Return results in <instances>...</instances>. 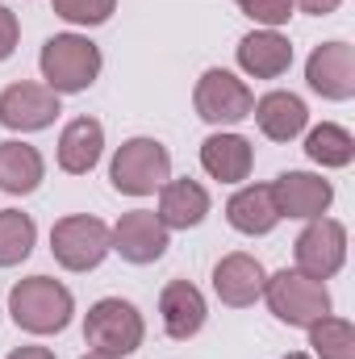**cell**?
Returning <instances> with one entry per match:
<instances>
[{
	"label": "cell",
	"mask_w": 355,
	"mask_h": 359,
	"mask_svg": "<svg viewBox=\"0 0 355 359\" xmlns=\"http://www.w3.org/2000/svg\"><path fill=\"white\" fill-rule=\"evenodd\" d=\"M226 222L247 234V238H264L280 226L276 201H272V184H239L234 196L226 201Z\"/></svg>",
	"instance_id": "19"
},
{
	"label": "cell",
	"mask_w": 355,
	"mask_h": 359,
	"mask_svg": "<svg viewBox=\"0 0 355 359\" xmlns=\"http://www.w3.org/2000/svg\"><path fill=\"white\" fill-rule=\"evenodd\" d=\"M51 4H55V17H63L67 25H80V29L105 25L117 13V0H51Z\"/></svg>",
	"instance_id": "25"
},
{
	"label": "cell",
	"mask_w": 355,
	"mask_h": 359,
	"mask_svg": "<svg viewBox=\"0 0 355 359\" xmlns=\"http://www.w3.org/2000/svg\"><path fill=\"white\" fill-rule=\"evenodd\" d=\"M272 201H276L280 222L284 217L314 222V217H326V209L335 201V184L322 180L318 172H280L272 180Z\"/></svg>",
	"instance_id": "12"
},
{
	"label": "cell",
	"mask_w": 355,
	"mask_h": 359,
	"mask_svg": "<svg viewBox=\"0 0 355 359\" xmlns=\"http://www.w3.org/2000/svg\"><path fill=\"white\" fill-rule=\"evenodd\" d=\"M305 334L314 359H355V326L339 313L318 318L314 326H305Z\"/></svg>",
	"instance_id": "23"
},
{
	"label": "cell",
	"mask_w": 355,
	"mask_h": 359,
	"mask_svg": "<svg viewBox=\"0 0 355 359\" xmlns=\"http://www.w3.org/2000/svg\"><path fill=\"white\" fill-rule=\"evenodd\" d=\"M339 4H343V0H293V8H301V13H309V17H330Z\"/></svg>",
	"instance_id": "28"
},
{
	"label": "cell",
	"mask_w": 355,
	"mask_h": 359,
	"mask_svg": "<svg viewBox=\"0 0 355 359\" xmlns=\"http://www.w3.org/2000/svg\"><path fill=\"white\" fill-rule=\"evenodd\" d=\"M251 117L260 126V134L272 142H293L309 130V104L288 88H272L251 104Z\"/></svg>",
	"instance_id": "17"
},
{
	"label": "cell",
	"mask_w": 355,
	"mask_h": 359,
	"mask_svg": "<svg viewBox=\"0 0 355 359\" xmlns=\"http://www.w3.org/2000/svg\"><path fill=\"white\" fill-rule=\"evenodd\" d=\"M100 67H105V55L100 46L92 42L88 34H55L42 42V55H38V72H42V84L59 96H76V92H88L100 80Z\"/></svg>",
	"instance_id": "2"
},
{
	"label": "cell",
	"mask_w": 355,
	"mask_h": 359,
	"mask_svg": "<svg viewBox=\"0 0 355 359\" xmlns=\"http://www.w3.org/2000/svg\"><path fill=\"white\" fill-rule=\"evenodd\" d=\"M159 209H155V217L168 226V230H192V226H201L205 217H209V188L201 184V180H168L159 192Z\"/></svg>",
	"instance_id": "20"
},
{
	"label": "cell",
	"mask_w": 355,
	"mask_h": 359,
	"mask_svg": "<svg viewBox=\"0 0 355 359\" xmlns=\"http://www.w3.org/2000/svg\"><path fill=\"white\" fill-rule=\"evenodd\" d=\"M159 322L168 330V339L176 343H188L205 330L209 322V301L205 292L192 284V280H168L163 292H159Z\"/></svg>",
	"instance_id": "14"
},
{
	"label": "cell",
	"mask_w": 355,
	"mask_h": 359,
	"mask_svg": "<svg viewBox=\"0 0 355 359\" xmlns=\"http://www.w3.org/2000/svg\"><path fill=\"white\" fill-rule=\"evenodd\" d=\"M80 359H113V355H100V351H88V355H80Z\"/></svg>",
	"instance_id": "31"
},
{
	"label": "cell",
	"mask_w": 355,
	"mask_h": 359,
	"mask_svg": "<svg viewBox=\"0 0 355 359\" xmlns=\"http://www.w3.org/2000/svg\"><path fill=\"white\" fill-rule=\"evenodd\" d=\"M201 168L217 184H243L255 168V147H251V138H243L234 130H213L201 142Z\"/></svg>",
	"instance_id": "16"
},
{
	"label": "cell",
	"mask_w": 355,
	"mask_h": 359,
	"mask_svg": "<svg viewBox=\"0 0 355 359\" xmlns=\"http://www.w3.org/2000/svg\"><path fill=\"white\" fill-rule=\"evenodd\" d=\"M280 359H314L309 351H288V355H280Z\"/></svg>",
	"instance_id": "30"
},
{
	"label": "cell",
	"mask_w": 355,
	"mask_h": 359,
	"mask_svg": "<svg viewBox=\"0 0 355 359\" xmlns=\"http://www.w3.org/2000/svg\"><path fill=\"white\" fill-rule=\"evenodd\" d=\"M42 180H46V159L38 147H29L21 138L0 142V192L29 196V192H38Z\"/></svg>",
	"instance_id": "21"
},
{
	"label": "cell",
	"mask_w": 355,
	"mask_h": 359,
	"mask_svg": "<svg viewBox=\"0 0 355 359\" xmlns=\"http://www.w3.org/2000/svg\"><path fill=\"white\" fill-rule=\"evenodd\" d=\"M305 84L322 100H351L355 96V46L351 42H322L305 59Z\"/></svg>",
	"instance_id": "11"
},
{
	"label": "cell",
	"mask_w": 355,
	"mask_h": 359,
	"mask_svg": "<svg viewBox=\"0 0 355 359\" xmlns=\"http://www.w3.org/2000/svg\"><path fill=\"white\" fill-rule=\"evenodd\" d=\"M293 268L305 271L309 280H330V276H339L343 264H347V226L343 222H335V217H314V222H305V230L297 234V243H293Z\"/></svg>",
	"instance_id": "8"
},
{
	"label": "cell",
	"mask_w": 355,
	"mask_h": 359,
	"mask_svg": "<svg viewBox=\"0 0 355 359\" xmlns=\"http://www.w3.org/2000/svg\"><path fill=\"white\" fill-rule=\"evenodd\" d=\"M38 226L21 209H0V268H17L34 255Z\"/></svg>",
	"instance_id": "24"
},
{
	"label": "cell",
	"mask_w": 355,
	"mask_h": 359,
	"mask_svg": "<svg viewBox=\"0 0 355 359\" xmlns=\"http://www.w3.org/2000/svg\"><path fill=\"white\" fill-rule=\"evenodd\" d=\"M59 113H63V96L51 92L46 84H38V80H17L0 92V126L13 134L51 130Z\"/></svg>",
	"instance_id": "10"
},
{
	"label": "cell",
	"mask_w": 355,
	"mask_h": 359,
	"mask_svg": "<svg viewBox=\"0 0 355 359\" xmlns=\"http://www.w3.org/2000/svg\"><path fill=\"white\" fill-rule=\"evenodd\" d=\"M260 301H267V309L280 326H293V330H305L330 313V288L297 268H280L276 276H267Z\"/></svg>",
	"instance_id": "5"
},
{
	"label": "cell",
	"mask_w": 355,
	"mask_h": 359,
	"mask_svg": "<svg viewBox=\"0 0 355 359\" xmlns=\"http://www.w3.org/2000/svg\"><path fill=\"white\" fill-rule=\"evenodd\" d=\"M234 59H239V72L251 80H280L293 67V42L280 29H251L239 38Z\"/></svg>",
	"instance_id": "15"
},
{
	"label": "cell",
	"mask_w": 355,
	"mask_h": 359,
	"mask_svg": "<svg viewBox=\"0 0 355 359\" xmlns=\"http://www.w3.org/2000/svg\"><path fill=\"white\" fill-rule=\"evenodd\" d=\"M8 318L17 330H25L34 339L63 334L76 318V297L55 276H25L8 288Z\"/></svg>",
	"instance_id": "1"
},
{
	"label": "cell",
	"mask_w": 355,
	"mask_h": 359,
	"mask_svg": "<svg viewBox=\"0 0 355 359\" xmlns=\"http://www.w3.org/2000/svg\"><path fill=\"white\" fill-rule=\"evenodd\" d=\"M4 359H55V351H51V347H38V343H25V347L8 351Z\"/></svg>",
	"instance_id": "29"
},
{
	"label": "cell",
	"mask_w": 355,
	"mask_h": 359,
	"mask_svg": "<svg viewBox=\"0 0 355 359\" xmlns=\"http://www.w3.org/2000/svg\"><path fill=\"white\" fill-rule=\"evenodd\" d=\"M251 104H255L251 84L239 80V76L226 72V67L201 72V80H196V88H192V109H196V117L209 121V126H217V130H230V126L247 121V117H251Z\"/></svg>",
	"instance_id": "7"
},
{
	"label": "cell",
	"mask_w": 355,
	"mask_h": 359,
	"mask_svg": "<svg viewBox=\"0 0 355 359\" xmlns=\"http://www.w3.org/2000/svg\"><path fill=\"white\" fill-rule=\"evenodd\" d=\"M264 284H267V271L255 255L247 251H230L213 264V297L230 309H247L264 297Z\"/></svg>",
	"instance_id": "13"
},
{
	"label": "cell",
	"mask_w": 355,
	"mask_h": 359,
	"mask_svg": "<svg viewBox=\"0 0 355 359\" xmlns=\"http://www.w3.org/2000/svg\"><path fill=\"white\" fill-rule=\"evenodd\" d=\"M51 255L63 271H92L100 268L113 247H109V222L96 213H67L51 226Z\"/></svg>",
	"instance_id": "6"
},
{
	"label": "cell",
	"mask_w": 355,
	"mask_h": 359,
	"mask_svg": "<svg viewBox=\"0 0 355 359\" xmlns=\"http://www.w3.org/2000/svg\"><path fill=\"white\" fill-rule=\"evenodd\" d=\"M109 247L134 264V268H147V264H159L172 247V230L155 217V209H130L121 213L113 226H109Z\"/></svg>",
	"instance_id": "9"
},
{
	"label": "cell",
	"mask_w": 355,
	"mask_h": 359,
	"mask_svg": "<svg viewBox=\"0 0 355 359\" xmlns=\"http://www.w3.org/2000/svg\"><path fill=\"white\" fill-rule=\"evenodd\" d=\"M305 155L309 163L326 168V172H339V168H351L355 163V134L339 121H322L314 130H305Z\"/></svg>",
	"instance_id": "22"
},
{
	"label": "cell",
	"mask_w": 355,
	"mask_h": 359,
	"mask_svg": "<svg viewBox=\"0 0 355 359\" xmlns=\"http://www.w3.org/2000/svg\"><path fill=\"white\" fill-rule=\"evenodd\" d=\"M105 155V126L96 117H72L59 134V147H55V159H59V172L67 176H88L92 168L100 163Z\"/></svg>",
	"instance_id": "18"
},
{
	"label": "cell",
	"mask_w": 355,
	"mask_h": 359,
	"mask_svg": "<svg viewBox=\"0 0 355 359\" xmlns=\"http://www.w3.org/2000/svg\"><path fill=\"white\" fill-rule=\"evenodd\" d=\"M239 4V13L243 17H251L255 21V29H280V25H288L293 21V0H234Z\"/></svg>",
	"instance_id": "26"
},
{
	"label": "cell",
	"mask_w": 355,
	"mask_h": 359,
	"mask_svg": "<svg viewBox=\"0 0 355 359\" xmlns=\"http://www.w3.org/2000/svg\"><path fill=\"white\" fill-rule=\"evenodd\" d=\"M168 180H172V151L159 138L138 134V138H126L113 151V163H109L113 192H121V196H155Z\"/></svg>",
	"instance_id": "4"
},
{
	"label": "cell",
	"mask_w": 355,
	"mask_h": 359,
	"mask_svg": "<svg viewBox=\"0 0 355 359\" xmlns=\"http://www.w3.org/2000/svg\"><path fill=\"white\" fill-rule=\"evenodd\" d=\"M84 343L88 351L113 359H130L142 343H147V322H142V309L126 297H100L92 301L88 313H84Z\"/></svg>",
	"instance_id": "3"
},
{
	"label": "cell",
	"mask_w": 355,
	"mask_h": 359,
	"mask_svg": "<svg viewBox=\"0 0 355 359\" xmlns=\"http://www.w3.org/2000/svg\"><path fill=\"white\" fill-rule=\"evenodd\" d=\"M17 42H21V21H17V13L8 4H0V63L13 59Z\"/></svg>",
	"instance_id": "27"
}]
</instances>
